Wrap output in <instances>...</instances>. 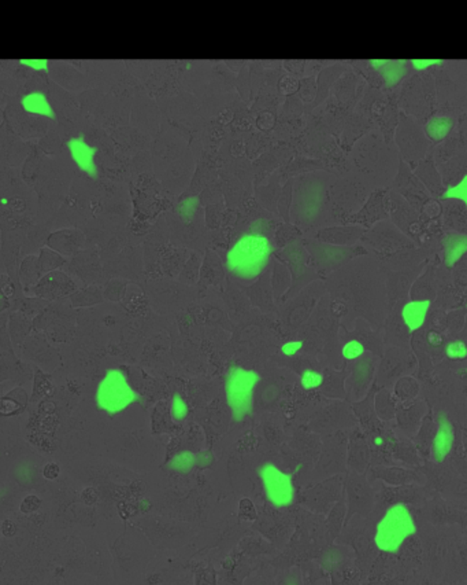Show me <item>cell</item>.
<instances>
[{
	"label": "cell",
	"instance_id": "obj_16",
	"mask_svg": "<svg viewBox=\"0 0 467 585\" xmlns=\"http://www.w3.org/2000/svg\"><path fill=\"white\" fill-rule=\"evenodd\" d=\"M467 253V235L459 232H448L443 238L444 264L454 267Z\"/></svg>",
	"mask_w": 467,
	"mask_h": 585
},
{
	"label": "cell",
	"instance_id": "obj_7",
	"mask_svg": "<svg viewBox=\"0 0 467 585\" xmlns=\"http://www.w3.org/2000/svg\"><path fill=\"white\" fill-rule=\"evenodd\" d=\"M305 245L310 253L311 261L320 271L334 270L356 254L354 248L332 245L321 241H305Z\"/></svg>",
	"mask_w": 467,
	"mask_h": 585
},
{
	"label": "cell",
	"instance_id": "obj_28",
	"mask_svg": "<svg viewBox=\"0 0 467 585\" xmlns=\"http://www.w3.org/2000/svg\"><path fill=\"white\" fill-rule=\"evenodd\" d=\"M66 258L62 256L61 253L52 251L51 248H41L39 253V266H40L43 276L50 273V272L61 270L63 266H66Z\"/></svg>",
	"mask_w": 467,
	"mask_h": 585
},
{
	"label": "cell",
	"instance_id": "obj_27",
	"mask_svg": "<svg viewBox=\"0 0 467 585\" xmlns=\"http://www.w3.org/2000/svg\"><path fill=\"white\" fill-rule=\"evenodd\" d=\"M67 75H64L63 66L61 65H54L52 70H51V76L54 80H57L58 83L67 87V88H73V89H79L84 85V76L80 75L77 70H74L70 66H66Z\"/></svg>",
	"mask_w": 467,
	"mask_h": 585
},
{
	"label": "cell",
	"instance_id": "obj_2",
	"mask_svg": "<svg viewBox=\"0 0 467 585\" xmlns=\"http://www.w3.org/2000/svg\"><path fill=\"white\" fill-rule=\"evenodd\" d=\"M415 532L417 525L411 510L405 503H395L386 508L376 526L374 545L381 552L396 554Z\"/></svg>",
	"mask_w": 467,
	"mask_h": 585
},
{
	"label": "cell",
	"instance_id": "obj_32",
	"mask_svg": "<svg viewBox=\"0 0 467 585\" xmlns=\"http://www.w3.org/2000/svg\"><path fill=\"white\" fill-rule=\"evenodd\" d=\"M325 382V376L317 370L307 368L300 374V386L310 392V390H317L320 389Z\"/></svg>",
	"mask_w": 467,
	"mask_h": 585
},
{
	"label": "cell",
	"instance_id": "obj_1",
	"mask_svg": "<svg viewBox=\"0 0 467 585\" xmlns=\"http://www.w3.org/2000/svg\"><path fill=\"white\" fill-rule=\"evenodd\" d=\"M273 246L270 239L259 232H251L243 235L227 253L226 268L233 273L240 283L242 279L248 280L259 278L266 271V266L273 256Z\"/></svg>",
	"mask_w": 467,
	"mask_h": 585
},
{
	"label": "cell",
	"instance_id": "obj_25",
	"mask_svg": "<svg viewBox=\"0 0 467 585\" xmlns=\"http://www.w3.org/2000/svg\"><path fill=\"white\" fill-rule=\"evenodd\" d=\"M454 126V120L448 116H434L425 126L427 138L433 142H441L447 138Z\"/></svg>",
	"mask_w": 467,
	"mask_h": 585
},
{
	"label": "cell",
	"instance_id": "obj_17",
	"mask_svg": "<svg viewBox=\"0 0 467 585\" xmlns=\"http://www.w3.org/2000/svg\"><path fill=\"white\" fill-rule=\"evenodd\" d=\"M310 292L311 290H308V292L305 290L299 295H295V300L292 302H289V305L285 308L283 317H284V323H286L288 327H298V324L300 322H303L305 316L311 311L313 301H311L310 294H307Z\"/></svg>",
	"mask_w": 467,
	"mask_h": 585
},
{
	"label": "cell",
	"instance_id": "obj_20",
	"mask_svg": "<svg viewBox=\"0 0 467 585\" xmlns=\"http://www.w3.org/2000/svg\"><path fill=\"white\" fill-rule=\"evenodd\" d=\"M364 230L361 229H354V227H332V229H325L321 230L317 234V238L321 242H326V244H332V245H348L355 242L361 235H362Z\"/></svg>",
	"mask_w": 467,
	"mask_h": 585
},
{
	"label": "cell",
	"instance_id": "obj_47",
	"mask_svg": "<svg viewBox=\"0 0 467 585\" xmlns=\"http://www.w3.org/2000/svg\"><path fill=\"white\" fill-rule=\"evenodd\" d=\"M1 533L4 535V536H13L14 533H16V526H14V523H10V521H4V523H1Z\"/></svg>",
	"mask_w": 467,
	"mask_h": 585
},
{
	"label": "cell",
	"instance_id": "obj_3",
	"mask_svg": "<svg viewBox=\"0 0 467 585\" xmlns=\"http://www.w3.org/2000/svg\"><path fill=\"white\" fill-rule=\"evenodd\" d=\"M261 376L252 370L232 368L226 379V400L235 419L247 417L252 408L254 392Z\"/></svg>",
	"mask_w": 467,
	"mask_h": 585
},
{
	"label": "cell",
	"instance_id": "obj_4",
	"mask_svg": "<svg viewBox=\"0 0 467 585\" xmlns=\"http://www.w3.org/2000/svg\"><path fill=\"white\" fill-rule=\"evenodd\" d=\"M136 400V393L121 370H110L98 386L96 404L110 415L120 414Z\"/></svg>",
	"mask_w": 467,
	"mask_h": 585
},
{
	"label": "cell",
	"instance_id": "obj_36",
	"mask_svg": "<svg viewBox=\"0 0 467 585\" xmlns=\"http://www.w3.org/2000/svg\"><path fill=\"white\" fill-rule=\"evenodd\" d=\"M292 188H293V183L288 182L286 186L283 188V192L280 194V198L277 202L280 216L284 219L285 222H289V212H291V205H292Z\"/></svg>",
	"mask_w": 467,
	"mask_h": 585
},
{
	"label": "cell",
	"instance_id": "obj_37",
	"mask_svg": "<svg viewBox=\"0 0 467 585\" xmlns=\"http://www.w3.org/2000/svg\"><path fill=\"white\" fill-rule=\"evenodd\" d=\"M371 373H373L371 361L359 363V366L355 367V388L365 389L366 385L368 383L371 378Z\"/></svg>",
	"mask_w": 467,
	"mask_h": 585
},
{
	"label": "cell",
	"instance_id": "obj_14",
	"mask_svg": "<svg viewBox=\"0 0 467 585\" xmlns=\"http://www.w3.org/2000/svg\"><path fill=\"white\" fill-rule=\"evenodd\" d=\"M72 271L84 280L85 285H94V282L99 278L101 268L98 266V257H92L88 251H79L70 264Z\"/></svg>",
	"mask_w": 467,
	"mask_h": 585
},
{
	"label": "cell",
	"instance_id": "obj_5",
	"mask_svg": "<svg viewBox=\"0 0 467 585\" xmlns=\"http://www.w3.org/2000/svg\"><path fill=\"white\" fill-rule=\"evenodd\" d=\"M274 257L276 260L285 264L292 275V286L289 292L283 297L281 302L295 297L305 285H308L314 278H317L315 272L308 267L311 257L302 241H295L286 245L284 249L274 253Z\"/></svg>",
	"mask_w": 467,
	"mask_h": 585
},
{
	"label": "cell",
	"instance_id": "obj_24",
	"mask_svg": "<svg viewBox=\"0 0 467 585\" xmlns=\"http://www.w3.org/2000/svg\"><path fill=\"white\" fill-rule=\"evenodd\" d=\"M370 65L377 70H381L383 77L388 85L399 83L406 75L405 61H370Z\"/></svg>",
	"mask_w": 467,
	"mask_h": 585
},
{
	"label": "cell",
	"instance_id": "obj_40",
	"mask_svg": "<svg viewBox=\"0 0 467 585\" xmlns=\"http://www.w3.org/2000/svg\"><path fill=\"white\" fill-rule=\"evenodd\" d=\"M444 198H456L462 199L467 205V175L455 187L449 188L444 194Z\"/></svg>",
	"mask_w": 467,
	"mask_h": 585
},
{
	"label": "cell",
	"instance_id": "obj_12",
	"mask_svg": "<svg viewBox=\"0 0 467 585\" xmlns=\"http://www.w3.org/2000/svg\"><path fill=\"white\" fill-rule=\"evenodd\" d=\"M84 242L85 236L81 231L64 229L52 232L47 239V246L61 253L64 257H74L84 246Z\"/></svg>",
	"mask_w": 467,
	"mask_h": 585
},
{
	"label": "cell",
	"instance_id": "obj_23",
	"mask_svg": "<svg viewBox=\"0 0 467 585\" xmlns=\"http://www.w3.org/2000/svg\"><path fill=\"white\" fill-rule=\"evenodd\" d=\"M43 278L40 266H39V256H28L22 260L20 267V280L23 289H29L35 286Z\"/></svg>",
	"mask_w": 467,
	"mask_h": 585
},
{
	"label": "cell",
	"instance_id": "obj_8",
	"mask_svg": "<svg viewBox=\"0 0 467 585\" xmlns=\"http://www.w3.org/2000/svg\"><path fill=\"white\" fill-rule=\"evenodd\" d=\"M266 495L274 505H289L295 499V488L292 479L274 466H264L262 470Z\"/></svg>",
	"mask_w": 467,
	"mask_h": 585
},
{
	"label": "cell",
	"instance_id": "obj_26",
	"mask_svg": "<svg viewBox=\"0 0 467 585\" xmlns=\"http://www.w3.org/2000/svg\"><path fill=\"white\" fill-rule=\"evenodd\" d=\"M203 258L201 257L199 253H192L189 260L184 264L183 270L180 272L179 282L186 285V286H195L199 283L201 278V268H202Z\"/></svg>",
	"mask_w": 467,
	"mask_h": 585
},
{
	"label": "cell",
	"instance_id": "obj_11",
	"mask_svg": "<svg viewBox=\"0 0 467 585\" xmlns=\"http://www.w3.org/2000/svg\"><path fill=\"white\" fill-rule=\"evenodd\" d=\"M454 442H455L454 425L447 415H440L437 419V432H436V436L433 437L432 448H430V456L433 461L441 463L447 459L448 455L451 454L454 448Z\"/></svg>",
	"mask_w": 467,
	"mask_h": 585
},
{
	"label": "cell",
	"instance_id": "obj_19",
	"mask_svg": "<svg viewBox=\"0 0 467 585\" xmlns=\"http://www.w3.org/2000/svg\"><path fill=\"white\" fill-rule=\"evenodd\" d=\"M292 286V275L288 267L278 260H274L271 264V288L274 292L276 304H280L283 297L289 292Z\"/></svg>",
	"mask_w": 467,
	"mask_h": 585
},
{
	"label": "cell",
	"instance_id": "obj_31",
	"mask_svg": "<svg viewBox=\"0 0 467 585\" xmlns=\"http://www.w3.org/2000/svg\"><path fill=\"white\" fill-rule=\"evenodd\" d=\"M128 285H129V282L125 280V279H121V278H116V279L108 280L106 283L104 289H103L104 298L108 300V301H113V302H121L125 294H126Z\"/></svg>",
	"mask_w": 467,
	"mask_h": 585
},
{
	"label": "cell",
	"instance_id": "obj_33",
	"mask_svg": "<svg viewBox=\"0 0 467 585\" xmlns=\"http://www.w3.org/2000/svg\"><path fill=\"white\" fill-rule=\"evenodd\" d=\"M195 464H198V456L191 454V452H181V454L176 455L173 459L169 461V466L173 470L181 471V473L191 471Z\"/></svg>",
	"mask_w": 467,
	"mask_h": 585
},
{
	"label": "cell",
	"instance_id": "obj_29",
	"mask_svg": "<svg viewBox=\"0 0 467 585\" xmlns=\"http://www.w3.org/2000/svg\"><path fill=\"white\" fill-rule=\"evenodd\" d=\"M26 393L23 389H16L1 398V415H16L26 405Z\"/></svg>",
	"mask_w": 467,
	"mask_h": 585
},
{
	"label": "cell",
	"instance_id": "obj_30",
	"mask_svg": "<svg viewBox=\"0 0 467 585\" xmlns=\"http://www.w3.org/2000/svg\"><path fill=\"white\" fill-rule=\"evenodd\" d=\"M22 105H23V107H25L28 111H30V113L43 114L44 117H45V116H50L51 119H54V117H52V116H54V111H52L51 106L47 102V99L44 98V95H41V94L32 92V94L26 95V97L22 99Z\"/></svg>",
	"mask_w": 467,
	"mask_h": 585
},
{
	"label": "cell",
	"instance_id": "obj_35",
	"mask_svg": "<svg viewBox=\"0 0 467 585\" xmlns=\"http://www.w3.org/2000/svg\"><path fill=\"white\" fill-rule=\"evenodd\" d=\"M446 356L449 360L462 361L467 359V344L462 339H454L446 345Z\"/></svg>",
	"mask_w": 467,
	"mask_h": 585
},
{
	"label": "cell",
	"instance_id": "obj_43",
	"mask_svg": "<svg viewBox=\"0 0 467 585\" xmlns=\"http://www.w3.org/2000/svg\"><path fill=\"white\" fill-rule=\"evenodd\" d=\"M40 507V499L35 495H29L23 499V502L21 504V511L23 514H32L35 513L38 508Z\"/></svg>",
	"mask_w": 467,
	"mask_h": 585
},
{
	"label": "cell",
	"instance_id": "obj_45",
	"mask_svg": "<svg viewBox=\"0 0 467 585\" xmlns=\"http://www.w3.org/2000/svg\"><path fill=\"white\" fill-rule=\"evenodd\" d=\"M441 61H439V60H412L411 61V66L415 69V70H425L427 67H430V66H434V65H440Z\"/></svg>",
	"mask_w": 467,
	"mask_h": 585
},
{
	"label": "cell",
	"instance_id": "obj_39",
	"mask_svg": "<svg viewBox=\"0 0 467 585\" xmlns=\"http://www.w3.org/2000/svg\"><path fill=\"white\" fill-rule=\"evenodd\" d=\"M237 88L240 92V97L243 98L245 102H248V97L251 92V79H249V73H248V67H244L240 70V76L237 80Z\"/></svg>",
	"mask_w": 467,
	"mask_h": 585
},
{
	"label": "cell",
	"instance_id": "obj_13",
	"mask_svg": "<svg viewBox=\"0 0 467 585\" xmlns=\"http://www.w3.org/2000/svg\"><path fill=\"white\" fill-rule=\"evenodd\" d=\"M225 267L220 256L213 251H206L201 268L199 288L203 290L208 286H218L224 282Z\"/></svg>",
	"mask_w": 467,
	"mask_h": 585
},
{
	"label": "cell",
	"instance_id": "obj_21",
	"mask_svg": "<svg viewBox=\"0 0 467 585\" xmlns=\"http://www.w3.org/2000/svg\"><path fill=\"white\" fill-rule=\"evenodd\" d=\"M224 300L227 308H229V314L235 315V316H242L251 307V302H249L248 297L239 288V285L236 282H227Z\"/></svg>",
	"mask_w": 467,
	"mask_h": 585
},
{
	"label": "cell",
	"instance_id": "obj_38",
	"mask_svg": "<svg viewBox=\"0 0 467 585\" xmlns=\"http://www.w3.org/2000/svg\"><path fill=\"white\" fill-rule=\"evenodd\" d=\"M188 415V405L179 393L174 395L170 403V417L174 422H181Z\"/></svg>",
	"mask_w": 467,
	"mask_h": 585
},
{
	"label": "cell",
	"instance_id": "obj_6",
	"mask_svg": "<svg viewBox=\"0 0 467 585\" xmlns=\"http://www.w3.org/2000/svg\"><path fill=\"white\" fill-rule=\"evenodd\" d=\"M79 288L76 280L66 272L57 270L44 275L35 286L26 289L25 292L45 301H54L63 297H70Z\"/></svg>",
	"mask_w": 467,
	"mask_h": 585
},
{
	"label": "cell",
	"instance_id": "obj_22",
	"mask_svg": "<svg viewBox=\"0 0 467 585\" xmlns=\"http://www.w3.org/2000/svg\"><path fill=\"white\" fill-rule=\"evenodd\" d=\"M72 307L74 308H86L102 304L104 300L103 289L98 285H85L77 292H73L70 297Z\"/></svg>",
	"mask_w": 467,
	"mask_h": 585
},
{
	"label": "cell",
	"instance_id": "obj_10",
	"mask_svg": "<svg viewBox=\"0 0 467 585\" xmlns=\"http://www.w3.org/2000/svg\"><path fill=\"white\" fill-rule=\"evenodd\" d=\"M248 297L251 307L259 308L264 314L276 312V300L271 288V270H266L251 285L237 283Z\"/></svg>",
	"mask_w": 467,
	"mask_h": 585
},
{
	"label": "cell",
	"instance_id": "obj_42",
	"mask_svg": "<svg viewBox=\"0 0 467 585\" xmlns=\"http://www.w3.org/2000/svg\"><path fill=\"white\" fill-rule=\"evenodd\" d=\"M303 346H305V342H303V341H300V339H292V341H288V342L283 344V346L280 348V351H281V354L286 356V357H295V356L298 355V354L303 349Z\"/></svg>",
	"mask_w": 467,
	"mask_h": 585
},
{
	"label": "cell",
	"instance_id": "obj_18",
	"mask_svg": "<svg viewBox=\"0 0 467 585\" xmlns=\"http://www.w3.org/2000/svg\"><path fill=\"white\" fill-rule=\"evenodd\" d=\"M69 148L72 153V157L74 163L79 168L84 170L85 173L95 176L96 175V165L94 161L95 157V148L88 146L81 139H73L69 142Z\"/></svg>",
	"mask_w": 467,
	"mask_h": 585
},
{
	"label": "cell",
	"instance_id": "obj_34",
	"mask_svg": "<svg viewBox=\"0 0 467 585\" xmlns=\"http://www.w3.org/2000/svg\"><path fill=\"white\" fill-rule=\"evenodd\" d=\"M365 354L366 346L359 339H349L342 346V356L348 361L359 360Z\"/></svg>",
	"mask_w": 467,
	"mask_h": 585
},
{
	"label": "cell",
	"instance_id": "obj_48",
	"mask_svg": "<svg viewBox=\"0 0 467 585\" xmlns=\"http://www.w3.org/2000/svg\"><path fill=\"white\" fill-rule=\"evenodd\" d=\"M373 444L377 448H383V447H386V439L383 436H374L373 437Z\"/></svg>",
	"mask_w": 467,
	"mask_h": 585
},
{
	"label": "cell",
	"instance_id": "obj_44",
	"mask_svg": "<svg viewBox=\"0 0 467 585\" xmlns=\"http://www.w3.org/2000/svg\"><path fill=\"white\" fill-rule=\"evenodd\" d=\"M60 471H61V469H60V466H58L57 463H47V464L44 466L43 474H44V477H45L47 480H55V479L60 476Z\"/></svg>",
	"mask_w": 467,
	"mask_h": 585
},
{
	"label": "cell",
	"instance_id": "obj_9",
	"mask_svg": "<svg viewBox=\"0 0 467 585\" xmlns=\"http://www.w3.org/2000/svg\"><path fill=\"white\" fill-rule=\"evenodd\" d=\"M300 183L295 194V210L298 213V220L300 223L313 222L317 217V213L321 208L322 194H325V187L318 182Z\"/></svg>",
	"mask_w": 467,
	"mask_h": 585
},
{
	"label": "cell",
	"instance_id": "obj_15",
	"mask_svg": "<svg viewBox=\"0 0 467 585\" xmlns=\"http://www.w3.org/2000/svg\"><path fill=\"white\" fill-rule=\"evenodd\" d=\"M432 302L429 300L410 301L402 310V319L410 333L420 330L427 320Z\"/></svg>",
	"mask_w": 467,
	"mask_h": 585
},
{
	"label": "cell",
	"instance_id": "obj_41",
	"mask_svg": "<svg viewBox=\"0 0 467 585\" xmlns=\"http://www.w3.org/2000/svg\"><path fill=\"white\" fill-rule=\"evenodd\" d=\"M239 515L244 521H254L257 518V510L251 501L243 499L239 504Z\"/></svg>",
	"mask_w": 467,
	"mask_h": 585
},
{
	"label": "cell",
	"instance_id": "obj_46",
	"mask_svg": "<svg viewBox=\"0 0 467 585\" xmlns=\"http://www.w3.org/2000/svg\"><path fill=\"white\" fill-rule=\"evenodd\" d=\"M427 342L430 346H441L444 344V338L437 332H430L427 334Z\"/></svg>",
	"mask_w": 467,
	"mask_h": 585
}]
</instances>
